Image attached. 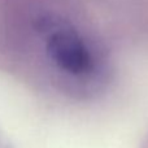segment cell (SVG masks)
Wrapping results in <instances>:
<instances>
[{
    "mask_svg": "<svg viewBox=\"0 0 148 148\" xmlns=\"http://www.w3.org/2000/svg\"><path fill=\"white\" fill-rule=\"evenodd\" d=\"M47 49L55 64L73 78L96 79L103 69L99 53L69 26L48 29Z\"/></svg>",
    "mask_w": 148,
    "mask_h": 148,
    "instance_id": "obj_1",
    "label": "cell"
}]
</instances>
